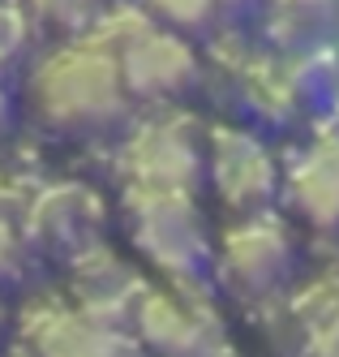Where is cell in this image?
Instances as JSON below:
<instances>
[{"label": "cell", "mask_w": 339, "mask_h": 357, "mask_svg": "<svg viewBox=\"0 0 339 357\" xmlns=\"http://www.w3.org/2000/svg\"><path fill=\"white\" fill-rule=\"evenodd\" d=\"M35 357H138V349L129 344L116 323H103L86 310H52L31 327Z\"/></svg>", "instance_id": "10"}, {"label": "cell", "mask_w": 339, "mask_h": 357, "mask_svg": "<svg viewBox=\"0 0 339 357\" xmlns=\"http://www.w3.org/2000/svg\"><path fill=\"white\" fill-rule=\"evenodd\" d=\"M17 259H22V250H17V237L9 233V224L0 220V280H9L17 271Z\"/></svg>", "instance_id": "18"}, {"label": "cell", "mask_w": 339, "mask_h": 357, "mask_svg": "<svg viewBox=\"0 0 339 357\" xmlns=\"http://www.w3.org/2000/svg\"><path fill=\"white\" fill-rule=\"evenodd\" d=\"M9 121V104H5V95H0V125Z\"/></svg>", "instance_id": "19"}, {"label": "cell", "mask_w": 339, "mask_h": 357, "mask_svg": "<svg viewBox=\"0 0 339 357\" xmlns=\"http://www.w3.org/2000/svg\"><path fill=\"white\" fill-rule=\"evenodd\" d=\"M309 349H314V357H339V314L309 331Z\"/></svg>", "instance_id": "17"}, {"label": "cell", "mask_w": 339, "mask_h": 357, "mask_svg": "<svg viewBox=\"0 0 339 357\" xmlns=\"http://www.w3.org/2000/svg\"><path fill=\"white\" fill-rule=\"evenodd\" d=\"M134 327L138 340H146V349L159 357H211L219 349L211 323L172 293H142L134 305Z\"/></svg>", "instance_id": "7"}, {"label": "cell", "mask_w": 339, "mask_h": 357, "mask_svg": "<svg viewBox=\"0 0 339 357\" xmlns=\"http://www.w3.org/2000/svg\"><path fill=\"white\" fill-rule=\"evenodd\" d=\"M129 228L138 250L155 267L172 275H194L206 259V233L202 215L194 207L189 190H159V185H134L125 198Z\"/></svg>", "instance_id": "2"}, {"label": "cell", "mask_w": 339, "mask_h": 357, "mask_svg": "<svg viewBox=\"0 0 339 357\" xmlns=\"http://www.w3.org/2000/svg\"><path fill=\"white\" fill-rule=\"evenodd\" d=\"M22 17L13 13V9H5V5H0V65H5V61H13V52H17V47H22Z\"/></svg>", "instance_id": "16"}, {"label": "cell", "mask_w": 339, "mask_h": 357, "mask_svg": "<svg viewBox=\"0 0 339 357\" xmlns=\"http://www.w3.org/2000/svg\"><path fill=\"white\" fill-rule=\"evenodd\" d=\"M215 5L219 0H150V9L159 13L168 26H180V31H202L206 22L215 17Z\"/></svg>", "instance_id": "14"}, {"label": "cell", "mask_w": 339, "mask_h": 357, "mask_svg": "<svg viewBox=\"0 0 339 357\" xmlns=\"http://www.w3.org/2000/svg\"><path fill=\"white\" fill-rule=\"evenodd\" d=\"M35 108L43 112L47 125L56 130H103L125 112V73L116 52L103 47H69L52 61L39 65L35 73Z\"/></svg>", "instance_id": "1"}, {"label": "cell", "mask_w": 339, "mask_h": 357, "mask_svg": "<svg viewBox=\"0 0 339 357\" xmlns=\"http://www.w3.org/2000/svg\"><path fill=\"white\" fill-rule=\"evenodd\" d=\"M339 0H279L275 5V35L283 43H305L318 39V31L331 22Z\"/></svg>", "instance_id": "13"}, {"label": "cell", "mask_w": 339, "mask_h": 357, "mask_svg": "<svg viewBox=\"0 0 339 357\" xmlns=\"http://www.w3.org/2000/svg\"><path fill=\"white\" fill-rule=\"evenodd\" d=\"M292 202L314 228H339V134H322L292 168Z\"/></svg>", "instance_id": "11"}, {"label": "cell", "mask_w": 339, "mask_h": 357, "mask_svg": "<svg viewBox=\"0 0 339 357\" xmlns=\"http://www.w3.org/2000/svg\"><path fill=\"white\" fill-rule=\"evenodd\" d=\"M335 134H339V130H335Z\"/></svg>", "instance_id": "20"}, {"label": "cell", "mask_w": 339, "mask_h": 357, "mask_svg": "<svg viewBox=\"0 0 339 357\" xmlns=\"http://www.w3.org/2000/svg\"><path fill=\"white\" fill-rule=\"evenodd\" d=\"M245 91H249V104L262 116H275V121L292 116L297 104H301V82L292 78L288 69H279V65H258L249 73V86Z\"/></svg>", "instance_id": "12"}, {"label": "cell", "mask_w": 339, "mask_h": 357, "mask_svg": "<svg viewBox=\"0 0 339 357\" xmlns=\"http://www.w3.org/2000/svg\"><path fill=\"white\" fill-rule=\"evenodd\" d=\"M223 275L237 293H267L279 284V275L292 263V241L275 220H245L223 237Z\"/></svg>", "instance_id": "6"}, {"label": "cell", "mask_w": 339, "mask_h": 357, "mask_svg": "<svg viewBox=\"0 0 339 357\" xmlns=\"http://www.w3.org/2000/svg\"><path fill=\"white\" fill-rule=\"evenodd\" d=\"M189 121H150L129 138L125 164L134 185H159V190H194L202 176V146L185 130Z\"/></svg>", "instance_id": "4"}, {"label": "cell", "mask_w": 339, "mask_h": 357, "mask_svg": "<svg viewBox=\"0 0 339 357\" xmlns=\"http://www.w3.org/2000/svg\"><path fill=\"white\" fill-rule=\"evenodd\" d=\"M206 172H211V185L215 194L237 211H258L267 207L275 185H279V172L271 151L258 142L245 130H215L211 134V151H206Z\"/></svg>", "instance_id": "3"}, {"label": "cell", "mask_w": 339, "mask_h": 357, "mask_svg": "<svg viewBox=\"0 0 339 357\" xmlns=\"http://www.w3.org/2000/svg\"><path fill=\"white\" fill-rule=\"evenodd\" d=\"M116 61L125 73V86L146 95V99L185 95L198 82V61L189 52V43L168 35V31H155V26H142L116 52Z\"/></svg>", "instance_id": "5"}, {"label": "cell", "mask_w": 339, "mask_h": 357, "mask_svg": "<svg viewBox=\"0 0 339 357\" xmlns=\"http://www.w3.org/2000/svg\"><path fill=\"white\" fill-rule=\"evenodd\" d=\"M99 220H103V202L86 185H52L35 194L31 215H26L35 241H43L47 250H73V254L95 241Z\"/></svg>", "instance_id": "8"}, {"label": "cell", "mask_w": 339, "mask_h": 357, "mask_svg": "<svg viewBox=\"0 0 339 357\" xmlns=\"http://www.w3.org/2000/svg\"><path fill=\"white\" fill-rule=\"evenodd\" d=\"M73 293L86 314L103 323H120V314H134V305L142 301V280L112 250L90 245V250H77L73 259Z\"/></svg>", "instance_id": "9"}, {"label": "cell", "mask_w": 339, "mask_h": 357, "mask_svg": "<svg viewBox=\"0 0 339 357\" xmlns=\"http://www.w3.org/2000/svg\"><path fill=\"white\" fill-rule=\"evenodd\" d=\"M35 9L52 26H86V17L95 13V0H35Z\"/></svg>", "instance_id": "15"}]
</instances>
